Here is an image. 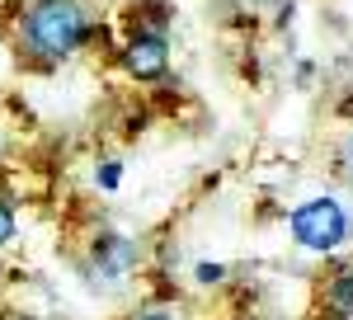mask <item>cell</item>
I'll return each mask as SVG.
<instances>
[{
  "label": "cell",
  "mask_w": 353,
  "mask_h": 320,
  "mask_svg": "<svg viewBox=\"0 0 353 320\" xmlns=\"http://www.w3.org/2000/svg\"><path fill=\"white\" fill-rule=\"evenodd\" d=\"M137 320H174V316H170V311H141Z\"/></svg>",
  "instance_id": "cell-9"
},
{
  "label": "cell",
  "mask_w": 353,
  "mask_h": 320,
  "mask_svg": "<svg viewBox=\"0 0 353 320\" xmlns=\"http://www.w3.org/2000/svg\"><path fill=\"white\" fill-rule=\"evenodd\" d=\"M193 278H198L203 288H212V283H221V278H226V264H217V259H203V264L193 268Z\"/></svg>",
  "instance_id": "cell-8"
},
{
  "label": "cell",
  "mask_w": 353,
  "mask_h": 320,
  "mask_svg": "<svg viewBox=\"0 0 353 320\" xmlns=\"http://www.w3.org/2000/svg\"><path fill=\"white\" fill-rule=\"evenodd\" d=\"M94 184L104 188V193H118V188H123V160L104 156L99 165H94Z\"/></svg>",
  "instance_id": "cell-7"
},
{
  "label": "cell",
  "mask_w": 353,
  "mask_h": 320,
  "mask_svg": "<svg viewBox=\"0 0 353 320\" xmlns=\"http://www.w3.org/2000/svg\"><path fill=\"white\" fill-rule=\"evenodd\" d=\"M349 165H353V132H349Z\"/></svg>",
  "instance_id": "cell-10"
},
{
  "label": "cell",
  "mask_w": 353,
  "mask_h": 320,
  "mask_svg": "<svg viewBox=\"0 0 353 320\" xmlns=\"http://www.w3.org/2000/svg\"><path fill=\"white\" fill-rule=\"evenodd\" d=\"M14 43L38 66H61L94 43V19L85 0H28L19 10Z\"/></svg>",
  "instance_id": "cell-1"
},
{
  "label": "cell",
  "mask_w": 353,
  "mask_h": 320,
  "mask_svg": "<svg viewBox=\"0 0 353 320\" xmlns=\"http://www.w3.org/2000/svg\"><path fill=\"white\" fill-rule=\"evenodd\" d=\"M14 236H19V208L10 193H0V250H10Z\"/></svg>",
  "instance_id": "cell-5"
},
{
  "label": "cell",
  "mask_w": 353,
  "mask_h": 320,
  "mask_svg": "<svg viewBox=\"0 0 353 320\" xmlns=\"http://www.w3.org/2000/svg\"><path fill=\"white\" fill-rule=\"evenodd\" d=\"M288 231L301 250L311 254H330L349 240V212L339 208V198H306L297 212L288 217Z\"/></svg>",
  "instance_id": "cell-2"
},
{
  "label": "cell",
  "mask_w": 353,
  "mask_h": 320,
  "mask_svg": "<svg viewBox=\"0 0 353 320\" xmlns=\"http://www.w3.org/2000/svg\"><path fill=\"white\" fill-rule=\"evenodd\" d=\"M118 66H123L137 85L165 80V71H170V38H165V28H141L137 24L132 33L123 38V48H118Z\"/></svg>",
  "instance_id": "cell-3"
},
{
  "label": "cell",
  "mask_w": 353,
  "mask_h": 320,
  "mask_svg": "<svg viewBox=\"0 0 353 320\" xmlns=\"http://www.w3.org/2000/svg\"><path fill=\"white\" fill-rule=\"evenodd\" d=\"M137 259H141V250H137L132 236H123V231H94L90 236V250H85V268L94 273V283H128L137 273Z\"/></svg>",
  "instance_id": "cell-4"
},
{
  "label": "cell",
  "mask_w": 353,
  "mask_h": 320,
  "mask_svg": "<svg viewBox=\"0 0 353 320\" xmlns=\"http://www.w3.org/2000/svg\"><path fill=\"white\" fill-rule=\"evenodd\" d=\"M330 306H334L339 316H353V268L330 283Z\"/></svg>",
  "instance_id": "cell-6"
}]
</instances>
